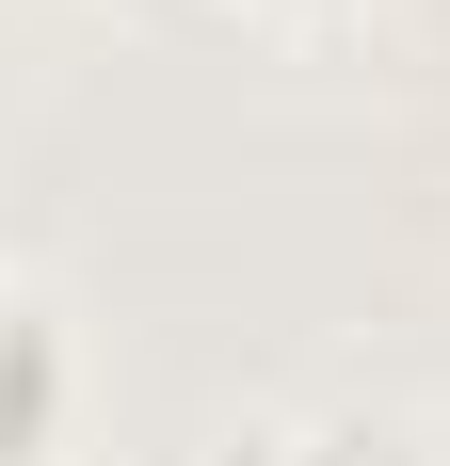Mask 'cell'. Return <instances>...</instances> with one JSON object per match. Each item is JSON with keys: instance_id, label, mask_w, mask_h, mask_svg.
<instances>
[{"instance_id": "cell-1", "label": "cell", "mask_w": 450, "mask_h": 466, "mask_svg": "<svg viewBox=\"0 0 450 466\" xmlns=\"http://www.w3.org/2000/svg\"><path fill=\"white\" fill-rule=\"evenodd\" d=\"M48 386H65V338H48L33 306H0V466L33 451V419H48Z\"/></svg>"}]
</instances>
